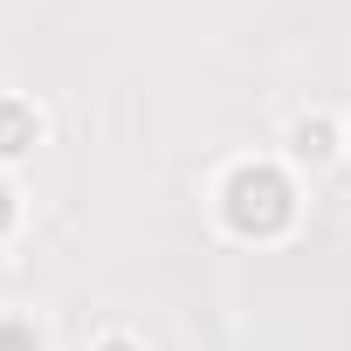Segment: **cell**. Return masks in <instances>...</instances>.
Masks as SVG:
<instances>
[{
  "label": "cell",
  "instance_id": "1",
  "mask_svg": "<svg viewBox=\"0 0 351 351\" xmlns=\"http://www.w3.org/2000/svg\"><path fill=\"white\" fill-rule=\"evenodd\" d=\"M228 221L241 234H276L289 221V180L269 172V165H241L228 180Z\"/></svg>",
  "mask_w": 351,
  "mask_h": 351
},
{
  "label": "cell",
  "instance_id": "2",
  "mask_svg": "<svg viewBox=\"0 0 351 351\" xmlns=\"http://www.w3.org/2000/svg\"><path fill=\"white\" fill-rule=\"evenodd\" d=\"M35 110H21V104H0V158H14V152H28L35 145Z\"/></svg>",
  "mask_w": 351,
  "mask_h": 351
},
{
  "label": "cell",
  "instance_id": "3",
  "mask_svg": "<svg viewBox=\"0 0 351 351\" xmlns=\"http://www.w3.org/2000/svg\"><path fill=\"white\" fill-rule=\"evenodd\" d=\"M296 152L303 158H330L337 145H330V124H296Z\"/></svg>",
  "mask_w": 351,
  "mask_h": 351
},
{
  "label": "cell",
  "instance_id": "4",
  "mask_svg": "<svg viewBox=\"0 0 351 351\" xmlns=\"http://www.w3.org/2000/svg\"><path fill=\"white\" fill-rule=\"evenodd\" d=\"M8 221H14V193H8V186H0V228H8Z\"/></svg>",
  "mask_w": 351,
  "mask_h": 351
},
{
  "label": "cell",
  "instance_id": "5",
  "mask_svg": "<svg viewBox=\"0 0 351 351\" xmlns=\"http://www.w3.org/2000/svg\"><path fill=\"white\" fill-rule=\"evenodd\" d=\"M104 351H131V337H110V344H104Z\"/></svg>",
  "mask_w": 351,
  "mask_h": 351
}]
</instances>
